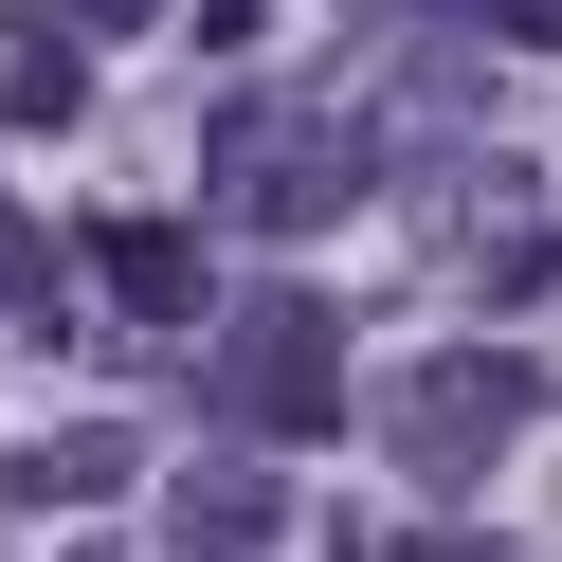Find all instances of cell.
I'll use <instances>...</instances> for the list:
<instances>
[{
	"label": "cell",
	"instance_id": "cell-3",
	"mask_svg": "<svg viewBox=\"0 0 562 562\" xmlns=\"http://www.w3.org/2000/svg\"><path fill=\"white\" fill-rule=\"evenodd\" d=\"M345 291H236V345H218V417L255 453H327L345 436Z\"/></svg>",
	"mask_w": 562,
	"mask_h": 562
},
{
	"label": "cell",
	"instance_id": "cell-9",
	"mask_svg": "<svg viewBox=\"0 0 562 562\" xmlns=\"http://www.w3.org/2000/svg\"><path fill=\"white\" fill-rule=\"evenodd\" d=\"M453 37H490V55H544V37H562V0H453Z\"/></svg>",
	"mask_w": 562,
	"mask_h": 562
},
{
	"label": "cell",
	"instance_id": "cell-1",
	"mask_svg": "<svg viewBox=\"0 0 562 562\" xmlns=\"http://www.w3.org/2000/svg\"><path fill=\"white\" fill-rule=\"evenodd\" d=\"M200 182H218V218H236V236H327V218H363L381 146H363L345 110H308V91H218Z\"/></svg>",
	"mask_w": 562,
	"mask_h": 562
},
{
	"label": "cell",
	"instance_id": "cell-10",
	"mask_svg": "<svg viewBox=\"0 0 562 562\" xmlns=\"http://www.w3.org/2000/svg\"><path fill=\"white\" fill-rule=\"evenodd\" d=\"M182 37H218V55H255V37H272V0H182Z\"/></svg>",
	"mask_w": 562,
	"mask_h": 562
},
{
	"label": "cell",
	"instance_id": "cell-4",
	"mask_svg": "<svg viewBox=\"0 0 562 562\" xmlns=\"http://www.w3.org/2000/svg\"><path fill=\"white\" fill-rule=\"evenodd\" d=\"M91 291H110L127 327H200V308H218V255H200L182 218H91Z\"/></svg>",
	"mask_w": 562,
	"mask_h": 562
},
{
	"label": "cell",
	"instance_id": "cell-8",
	"mask_svg": "<svg viewBox=\"0 0 562 562\" xmlns=\"http://www.w3.org/2000/svg\"><path fill=\"white\" fill-rule=\"evenodd\" d=\"M0 308H19V327H55V236L19 218V200H0Z\"/></svg>",
	"mask_w": 562,
	"mask_h": 562
},
{
	"label": "cell",
	"instance_id": "cell-7",
	"mask_svg": "<svg viewBox=\"0 0 562 562\" xmlns=\"http://www.w3.org/2000/svg\"><path fill=\"white\" fill-rule=\"evenodd\" d=\"M0 110H19V127H74V110H91V55H74V19H37V37H19Z\"/></svg>",
	"mask_w": 562,
	"mask_h": 562
},
{
	"label": "cell",
	"instance_id": "cell-11",
	"mask_svg": "<svg viewBox=\"0 0 562 562\" xmlns=\"http://www.w3.org/2000/svg\"><path fill=\"white\" fill-rule=\"evenodd\" d=\"M146 19H164V0H91V37H146Z\"/></svg>",
	"mask_w": 562,
	"mask_h": 562
},
{
	"label": "cell",
	"instance_id": "cell-2",
	"mask_svg": "<svg viewBox=\"0 0 562 562\" xmlns=\"http://www.w3.org/2000/svg\"><path fill=\"white\" fill-rule=\"evenodd\" d=\"M526 417H544V345H436V363H400L381 381V453H400L417 490H490L526 453Z\"/></svg>",
	"mask_w": 562,
	"mask_h": 562
},
{
	"label": "cell",
	"instance_id": "cell-5",
	"mask_svg": "<svg viewBox=\"0 0 562 562\" xmlns=\"http://www.w3.org/2000/svg\"><path fill=\"white\" fill-rule=\"evenodd\" d=\"M127 472H146V436H127V417H55L37 453H0V508H110Z\"/></svg>",
	"mask_w": 562,
	"mask_h": 562
},
{
	"label": "cell",
	"instance_id": "cell-6",
	"mask_svg": "<svg viewBox=\"0 0 562 562\" xmlns=\"http://www.w3.org/2000/svg\"><path fill=\"white\" fill-rule=\"evenodd\" d=\"M164 526H182V544H272V526H291V490H272L255 453H200V472L164 490Z\"/></svg>",
	"mask_w": 562,
	"mask_h": 562
}]
</instances>
